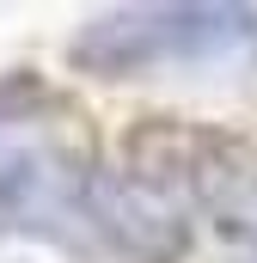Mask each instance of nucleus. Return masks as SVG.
Returning a JSON list of instances; mask_svg holds the SVG:
<instances>
[{
	"label": "nucleus",
	"instance_id": "1",
	"mask_svg": "<svg viewBox=\"0 0 257 263\" xmlns=\"http://www.w3.org/2000/svg\"><path fill=\"white\" fill-rule=\"evenodd\" d=\"M257 43V12L251 6H128L104 12L74 37V67L123 80L172 62H208Z\"/></svg>",
	"mask_w": 257,
	"mask_h": 263
}]
</instances>
